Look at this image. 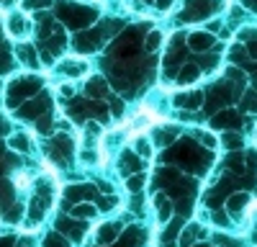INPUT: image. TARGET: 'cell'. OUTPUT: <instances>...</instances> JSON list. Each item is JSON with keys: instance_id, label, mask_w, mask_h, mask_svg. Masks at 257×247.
<instances>
[{"instance_id": "cell-1", "label": "cell", "mask_w": 257, "mask_h": 247, "mask_svg": "<svg viewBox=\"0 0 257 247\" xmlns=\"http://www.w3.org/2000/svg\"><path fill=\"white\" fill-rule=\"evenodd\" d=\"M160 39H162V36H160V31L149 34V41H147V47H149V49H157V47H160Z\"/></svg>"}]
</instances>
